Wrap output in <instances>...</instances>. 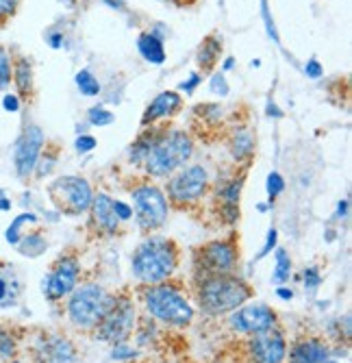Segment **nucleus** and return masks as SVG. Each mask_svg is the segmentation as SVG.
I'll list each match as a JSON object with an SVG mask.
<instances>
[{"instance_id": "nucleus-13", "label": "nucleus", "mask_w": 352, "mask_h": 363, "mask_svg": "<svg viewBox=\"0 0 352 363\" xmlns=\"http://www.w3.org/2000/svg\"><path fill=\"white\" fill-rule=\"evenodd\" d=\"M44 148V133L38 126H26L18 146H16V170L20 177L33 174Z\"/></svg>"}, {"instance_id": "nucleus-22", "label": "nucleus", "mask_w": 352, "mask_h": 363, "mask_svg": "<svg viewBox=\"0 0 352 363\" xmlns=\"http://www.w3.org/2000/svg\"><path fill=\"white\" fill-rule=\"evenodd\" d=\"M13 79H16L20 94L24 98H28L30 89H33V70H30V63L26 59H18L16 68H13Z\"/></svg>"}, {"instance_id": "nucleus-1", "label": "nucleus", "mask_w": 352, "mask_h": 363, "mask_svg": "<svg viewBox=\"0 0 352 363\" xmlns=\"http://www.w3.org/2000/svg\"><path fill=\"white\" fill-rule=\"evenodd\" d=\"M178 263L174 242L166 238H148L133 255V274L142 283L166 281Z\"/></svg>"}, {"instance_id": "nucleus-30", "label": "nucleus", "mask_w": 352, "mask_h": 363, "mask_svg": "<svg viewBox=\"0 0 352 363\" xmlns=\"http://www.w3.org/2000/svg\"><path fill=\"white\" fill-rule=\"evenodd\" d=\"M13 352H16V344H13L11 335L0 331V359H9V357H13Z\"/></svg>"}, {"instance_id": "nucleus-39", "label": "nucleus", "mask_w": 352, "mask_h": 363, "mask_svg": "<svg viewBox=\"0 0 352 363\" xmlns=\"http://www.w3.org/2000/svg\"><path fill=\"white\" fill-rule=\"evenodd\" d=\"M115 216H118V220H129L131 216H133V209L126 205V203H120V201H115Z\"/></svg>"}, {"instance_id": "nucleus-49", "label": "nucleus", "mask_w": 352, "mask_h": 363, "mask_svg": "<svg viewBox=\"0 0 352 363\" xmlns=\"http://www.w3.org/2000/svg\"><path fill=\"white\" fill-rule=\"evenodd\" d=\"M324 363H335V361H331V359H327V361H324Z\"/></svg>"}, {"instance_id": "nucleus-46", "label": "nucleus", "mask_w": 352, "mask_h": 363, "mask_svg": "<svg viewBox=\"0 0 352 363\" xmlns=\"http://www.w3.org/2000/svg\"><path fill=\"white\" fill-rule=\"evenodd\" d=\"M50 42H52V46H55V48H59V46H61V35H52V38H50Z\"/></svg>"}, {"instance_id": "nucleus-10", "label": "nucleus", "mask_w": 352, "mask_h": 363, "mask_svg": "<svg viewBox=\"0 0 352 363\" xmlns=\"http://www.w3.org/2000/svg\"><path fill=\"white\" fill-rule=\"evenodd\" d=\"M79 261L74 257H61L55 266L48 279L44 281V294L50 301H59L63 296L72 294L79 281Z\"/></svg>"}, {"instance_id": "nucleus-17", "label": "nucleus", "mask_w": 352, "mask_h": 363, "mask_svg": "<svg viewBox=\"0 0 352 363\" xmlns=\"http://www.w3.org/2000/svg\"><path fill=\"white\" fill-rule=\"evenodd\" d=\"M181 96L176 91H164V94H159L154 101L146 107V113L142 118V124H152L157 120H161V118H168V116H174L181 107Z\"/></svg>"}, {"instance_id": "nucleus-16", "label": "nucleus", "mask_w": 352, "mask_h": 363, "mask_svg": "<svg viewBox=\"0 0 352 363\" xmlns=\"http://www.w3.org/2000/svg\"><path fill=\"white\" fill-rule=\"evenodd\" d=\"M115 201H111V198L107 194H98L96 198H91V220L93 224L98 226L101 230H105V233L113 235L118 230V216H115Z\"/></svg>"}, {"instance_id": "nucleus-36", "label": "nucleus", "mask_w": 352, "mask_h": 363, "mask_svg": "<svg viewBox=\"0 0 352 363\" xmlns=\"http://www.w3.org/2000/svg\"><path fill=\"white\" fill-rule=\"evenodd\" d=\"M96 148V140L91 138V135H81L79 140H76V150L79 152H89V150H93Z\"/></svg>"}, {"instance_id": "nucleus-42", "label": "nucleus", "mask_w": 352, "mask_h": 363, "mask_svg": "<svg viewBox=\"0 0 352 363\" xmlns=\"http://www.w3.org/2000/svg\"><path fill=\"white\" fill-rule=\"evenodd\" d=\"M198 83H200V77H198V74H191V77H189V81H187V83H183L181 87H183L185 91H189V94H191V91H194V87H196Z\"/></svg>"}, {"instance_id": "nucleus-5", "label": "nucleus", "mask_w": 352, "mask_h": 363, "mask_svg": "<svg viewBox=\"0 0 352 363\" xmlns=\"http://www.w3.org/2000/svg\"><path fill=\"white\" fill-rule=\"evenodd\" d=\"M113 298L101 285H83L72 289V298L68 303L70 320L81 328H93L103 322Z\"/></svg>"}, {"instance_id": "nucleus-23", "label": "nucleus", "mask_w": 352, "mask_h": 363, "mask_svg": "<svg viewBox=\"0 0 352 363\" xmlns=\"http://www.w3.org/2000/svg\"><path fill=\"white\" fill-rule=\"evenodd\" d=\"M16 246H18L20 252L26 255V257H38V255H42V252L46 250V240H44L40 233H30V235L22 238Z\"/></svg>"}, {"instance_id": "nucleus-31", "label": "nucleus", "mask_w": 352, "mask_h": 363, "mask_svg": "<svg viewBox=\"0 0 352 363\" xmlns=\"http://www.w3.org/2000/svg\"><path fill=\"white\" fill-rule=\"evenodd\" d=\"M283 187H285L283 177H280V174H276V172H272V174L268 177V194H270V203H272V198H276V196L283 191Z\"/></svg>"}, {"instance_id": "nucleus-14", "label": "nucleus", "mask_w": 352, "mask_h": 363, "mask_svg": "<svg viewBox=\"0 0 352 363\" xmlns=\"http://www.w3.org/2000/svg\"><path fill=\"white\" fill-rule=\"evenodd\" d=\"M250 354H252L254 363H283L287 357L285 337L278 331H274V328L252 335Z\"/></svg>"}, {"instance_id": "nucleus-20", "label": "nucleus", "mask_w": 352, "mask_h": 363, "mask_svg": "<svg viewBox=\"0 0 352 363\" xmlns=\"http://www.w3.org/2000/svg\"><path fill=\"white\" fill-rule=\"evenodd\" d=\"M220 52H222V40L215 38V35H209V38L203 42L200 50H198V63H200V68H203L205 72H209V70L213 68V65L217 63Z\"/></svg>"}, {"instance_id": "nucleus-6", "label": "nucleus", "mask_w": 352, "mask_h": 363, "mask_svg": "<svg viewBox=\"0 0 352 363\" xmlns=\"http://www.w3.org/2000/svg\"><path fill=\"white\" fill-rule=\"evenodd\" d=\"M48 194L52 203L68 216H79L91 207V187L81 177H61L50 187Z\"/></svg>"}, {"instance_id": "nucleus-34", "label": "nucleus", "mask_w": 352, "mask_h": 363, "mask_svg": "<svg viewBox=\"0 0 352 363\" xmlns=\"http://www.w3.org/2000/svg\"><path fill=\"white\" fill-rule=\"evenodd\" d=\"M211 91H213V94H220V96H227V94H229L227 79H224L222 74H215V77L211 79Z\"/></svg>"}, {"instance_id": "nucleus-45", "label": "nucleus", "mask_w": 352, "mask_h": 363, "mask_svg": "<svg viewBox=\"0 0 352 363\" xmlns=\"http://www.w3.org/2000/svg\"><path fill=\"white\" fill-rule=\"evenodd\" d=\"M346 211H348V203L344 201V203H339V207H337V213H339V216H346Z\"/></svg>"}, {"instance_id": "nucleus-3", "label": "nucleus", "mask_w": 352, "mask_h": 363, "mask_svg": "<svg viewBox=\"0 0 352 363\" xmlns=\"http://www.w3.org/2000/svg\"><path fill=\"white\" fill-rule=\"evenodd\" d=\"M191 152H194V144H191V138L183 133V130L161 135L144 159L146 170L152 177H170L185 166Z\"/></svg>"}, {"instance_id": "nucleus-12", "label": "nucleus", "mask_w": 352, "mask_h": 363, "mask_svg": "<svg viewBox=\"0 0 352 363\" xmlns=\"http://www.w3.org/2000/svg\"><path fill=\"white\" fill-rule=\"evenodd\" d=\"M196 259L200 261L207 277L229 274L237 263V250L231 242H211L198 250Z\"/></svg>"}, {"instance_id": "nucleus-26", "label": "nucleus", "mask_w": 352, "mask_h": 363, "mask_svg": "<svg viewBox=\"0 0 352 363\" xmlns=\"http://www.w3.org/2000/svg\"><path fill=\"white\" fill-rule=\"evenodd\" d=\"M26 222H38V218L33 216V213H22V216H18L13 222H11V226L7 228V242L9 244H18L20 242V228H22V224H26Z\"/></svg>"}, {"instance_id": "nucleus-2", "label": "nucleus", "mask_w": 352, "mask_h": 363, "mask_svg": "<svg viewBox=\"0 0 352 363\" xmlns=\"http://www.w3.org/2000/svg\"><path fill=\"white\" fill-rule=\"evenodd\" d=\"M250 298L248 285L231 274L205 277L198 287V303L211 315H222L239 309Z\"/></svg>"}, {"instance_id": "nucleus-27", "label": "nucleus", "mask_w": 352, "mask_h": 363, "mask_svg": "<svg viewBox=\"0 0 352 363\" xmlns=\"http://www.w3.org/2000/svg\"><path fill=\"white\" fill-rule=\"evenodd\" d=\"M13 79V65H11V57L5 48H0V87L9 85Z\"/></svg>"}, {"instance_id": "nucleus-11", "label": "nucleus", "mask_w": 352, "mask_h": 363, "mask_svg": "<svg viewBox=\"0 0 352 363\" xmlns=\"http://www.w3.org/2000/svg\"><path fill=\"white\" fill-rule=\"evenodd\" d=\"M276 324V313L268 305H246L239 307L237 313L231 318V326L237 333L246 335H257L263 331H270Z\"/></svg>"}, {"instance_id": "nucleus-37", "label": "nucleus", "mask_w": 352, "mask_h": 363, "mask_svg": "<svg viewBox=\"0 0 352 363\" xmlns=\"http://www.w3.org/2000/svg\"><path fill=\"white\" fill-rule=\"evenodd\" d=\"M129 357H135V350H131L124 342L115 344V348H113V359H129Z\"/></svg>"}, {"instance_id": "nucleus-28", "label": "nucleus", "mask_w": 352, "mask_h": 363, "mask_svg": "<svg viewBox=\"0 0 352 363\" xmlns=\"http://www.w3.org/2000/svg\"><path fill=\"white\" fill-rule=\"evenodd\" d=\"M16 291H18V285L11 283L7 277L0 274V305L5 307L7 303H11V301H13V296H16Z\"/></svg>"}, {"instance_id": "nucleus-38", "label": "nucleus", "mask_w": 352, "mask_h": 363, "mask_svg": "<svg viewBox=\"0 0 352 363\" xmlns=\"http://www.w3.org/2000/svg\"><path fill=\"white\" fill-rule=\"evenodd\" d=\"M305 72H307V77H311V79H319V77H322V65H319L315 59H311V61L305 65Z\"/></svg>"}, {"instance_id": "nucleus-18", "label": "nucleus", "mask_w": 352, "mask_h": 363, "mask_svg": "<svg viewBox=\"0 0 352 363\" xmlns=\"http://www.w3.org/2000/svg\"><path fill=\"white\" fill-rule=\"evenodd\" d=\"M329 348L319 340H300L290 350V363H324Z\"/></svg>"}, {"instance_id": "nucleus-25", "label": "nucleus", "mask_w": 352, "mask_h": 363, "mask_svg": "<svg viewBox=\"0 0 352 363\" xmlns=\"http://www.w3.org/2000/svg\"><path fill=\"white\" fill-rule=\"evenodd\" d=\"M76 85H79V89L85 96H98L101 94V83H98V79H96L89 70H81L76 74Z\"/></svg>"}, {"instance_id": "nucleus-47", "label": "nucleus", "mask_w": 352, "mask_h": 363, "mask_svg": "<svg viewBox=\"0 0 352 363\" xmlns=\"http://www.w3.org/2000/svg\"><path fill=\"white\" fill-rule=\"evenodd\" d=\"M105 3H109L111 7H122V3H120V0H105Z\"/></svg>"}, {"instance_id": "nucleus-41", "label": "nucleus", "mask_w": 352, "mask_h": 363, "mask_svg": "<svg viewBox=\"0 0 352 363\" xmlns=\"http://www.w3.org/2000/svg\"><path fill=\"white\" fill-rule=\"evenodd\" d=\"M3 107H5L7 111H11V113H13V111H18V109H20L18 96H11V94H9V96H5V98H3Z\"/></svg>"}, {"instance_id": "nucleus-29", "label": "nucleus", "mask_w": 352, "mask_h": 363, "mask_svg": "<svg viewBox=\"0 0 352 363\" xmlns=\"http://www.w3.org/2000/svg\"><path fill=\"white\" fill-rule=\"evenodd\" d=\"M89 122L93 126H107L113 122V113L103 107H93V109H89Z\"/></svg>"}, {"instance_id": "nucleus-40", "label": "nucleus", "mask_w": 352, "mask_h": 363, "mask_svg": "<svg viewBox=\"0 0 352 363\" xmlns=\"http://www.w3.org/2000/svg\"><path fill=\"white\" fill-rule=\"evenodd\" d=\"M274 246H276V230H274V228H270V233H268V242H266V246L261 248V252H259V259H261V257H266V255H268V252H270Z\"/></svg>"}, {"instance_id": "nucleus-43", "label": "nucleus", "mask_w": 352, "mask_h": 363, "mask_svg": "<svg viewBox=\"0 0 352 363\" xmlns=\"http://www.w3.org/2000/svg\"><path fill=\"white\" fill-rule=\"evenodd\" d=\"M11 207V203H9V198H7V194L0 189V211H7Z\"/></svg>"}, {"instance_id": "nucleus-32", "label": "nucleus", "mask_w": 352, "mask_h": 363, "mask_svg": "<svg viewBox=\"0 0 352 363\" xmlns=\"http://www.w3.org/2000/svg\"><path fill=\"white\" fill-rule=\"evenodd\" d=\"M18 9V0H0V24L7 22Z\"/></svg>"}, {"instance_id": "nucleus-4", "label": "nucleus", "mask_w": 352, "mask_h": 363, "mask_svg": "<svg viewBox=\"0 0 352 363\" xmlns=\"http://www.w3.org/2000/svg\"><path fill=\"white\" fill-rule=\"evenodd\" d=\"M146 309L150 315L172 326H187L194 318V309L185 301V296L170 285H154L144 294Z\"/></svg>"}, {"instance_id": "nucleus-9", "label": "nucleus", "mask_w": 352, "mask_h": 363, "mask_svg": "<svg viewBox=\"0 0 352 363\" xmlns=\"http://www.w3.org/2000/svg\"><path fill=\"white\" fill-rule=\"evenodd\" d=\"M209 187V174L203 166H187L178 170L170 183L168 194L176 203H196Z\"/></svg>"}, {"instance_id": "nucleus-48", "label": "nucleus", "mask_w": 352, "mask_h": 363, "mask_svg": "<svg viewBox=\"0 0 352 363\" xmlns=\"http://www.w3.org/2000/svg\"><path fill=\"white\" fill-rule=\"evenodd\" d=\"M170 3H178V5H183V3H185V0H170Z\"/></svg>"}, {"instance_id": "nucleus-8", "label": "nucleus", "mask_w": 352, "mask_h": 363, "mask_svg": "<svg viewBox=\"0 0 352 363\" xmlns=\"http://www.w3.org/2000/svg\"><path fill=\"white\" fill-rule=\"evenodd\" d=\"M135 328V307L131 301H113V305L109 307L107 315L103 318V322L98 324V337L103 342H111V344H120L126 342Z\"/></svg>"}, {"instance_id": "nucleus-44", "label": "nucleus", "mask_w": 352, "mask_h": 363, "mask_svg": "<svg viewBox=\"0 0 352 363\" xmlns=\"http://www.w3.org/2000/svg\"><path fill=\"white\" fill-rule=\"evenodd\" d=\"M276 294L280 296L283 301H292V298H294V291H292V289H285V287H278Z\"/></svg>"}, {"instance_id": "nucleus-7", "label": "nucleus", "mask_w": 352, "mask_h": 363, "mask_svg": "<svg viewBox=\"0 0 352 363\" xmlns=\"http://www.w3.org/2000/svg\"><path fill=\"white\" fill-rule=\"evenodd\" d=\"M133 203L142 230H154L168 218V201L164 191L154 185H142L133 189Z\"/></svg>"}, {"instance_id": "nucleus-35", "label": "nucleus", "mask_w": 352, "mask_h": 363, "mask_svg": "<svg viewBox=\"0 0 352 363\" xmlns=\"http://www.w3.org/2000/svg\"><path fill=\"white\" fill-rule=\"evenodd\" d=\"M263 5V18H266V26H268V33L270 38H274V42H278V35H276V28H274V20L270 18V9H268V0H261Z\"/></svg>"}, {"instance_id": "nucleus-21", "label": "nucleus", "mask_w": 352, "mask_h": 363, "mask_svg": "<svg viewBox=\"0 0 352 363\" xmlns=\"http://www.w3.org/2000/svg\"><path fill=\"white\" fill-rule=\"evenodd\" d=\"M231 152L235 159H248L254 152V140L250 135V130L246 128H235L233 130V138H231Z\"/></svg>"}, {"instance_id": "nucleus-33", "label": "nucleus", "mask_w": 352, "mask_h": 363, "mask_svg": "<svg viewBox=\"0 0 352 363\" xmlns=\"http://www.w3.org/2000/svg\"><path fill=\"white\" fill-rule=\"evenodd\" d=\"M317 285H319V272L315 268H307L305 270V289L315 291Z\"/></svg>"}, {"instance_id": "nucleus-24", "label": "nucleus", "mask_w": 352, "mask_h": 363, "mask_svg": "<svg viewBox=\"0 0 352 363\" xmlns=\"http://www.w3.org/2000/svg\"><path fill=\"white\" fill-rule=\"evenodd\" d=\"M290 274H292V259L283 248H278L276 250V270L272 274V281L274 283H285L287 279H290Z\"/></svg>"}, {"instance_id": "nucleus-19", "label": "nucleus", "mask_w": 352, "mask_h": 363, "mask_svg": "<svg viewBox=\"0 0 352 363\" xmlns=\"http://www.w3.org/2000/svg\"><path fill=\"white\" fill-rule=\"evenodd\" d=\"M137 48L142 52V57L152 63V65H161L166 61V48H164V42L159 40L154 33H144L137 40Z\"/></svg>"}, {"instance_id": "nucleus-15", "label": "nucleus", "mask_w": 352, "mask_h": 363, "mask_svg": "<svg viewBox=\"0 0 352 363\" xmlns=\"http://www.w3.org/2000/svg\"><path fill=\"white\" fill-rule=\"evenodd\" d=\"M35 357L40 363H74L76 350L72 342L63 335H46L38 342Z\"/></svg>"}]
</instances>
